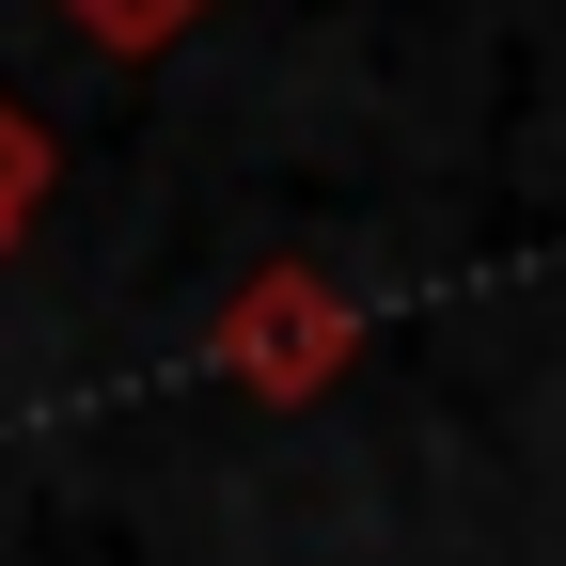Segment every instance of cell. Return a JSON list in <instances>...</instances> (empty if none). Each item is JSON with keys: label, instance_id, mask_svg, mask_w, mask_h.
<instances>
[{"label": "cell", "instance_id": "1", "mask_svg": "<svg viewBox=\"0 0 566 566\" xmlns=\"http://www.w3.org/2000/svg\"><path fill=\"white\" fill-rule=\"evenodd\" d=\"M346 346H363V300H346V283H315V268H252L237 300H221V331H205V363H221L237 394H268V409H300V394L346 378Z\"/></svg>", "mask_w": 566, "mask_h": 566}, {"label": "cell", "instance_id": "2", "mask_svg": "<svg viewBox=\"0 0 566 566\" xmlns=\"http://www.w3.org/2000/svg\"><path fill=\"white\" fill-rule=\"evenodd\" d=\"M63 17H80L111 63H158L174 32H205V17H221V0H63Z\"/></svg>", "mask_w": 566, "mask_h": 566}, {"label": "cell", "instance_id": "3", "mask_svg": "<svg viewBox=\"0 0 566 566\" xmlns=\"http://www.w3.org/2000/svg\"><path fill=\"white\" fill-rule=\"evenodd\" d=\"M48 174H63V142H48V126H32L17 95H0V237H17L32 205H48Z\"/></svg>", "mask_w": 566, "mask_h": 566}]
</instances>
